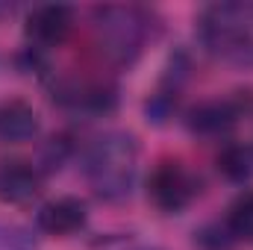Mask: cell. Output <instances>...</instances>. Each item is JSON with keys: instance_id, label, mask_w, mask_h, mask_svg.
<instances>
[{"instance_id": "obj_1", "label": "cell", "mask_w": 253, "mask_h": 250, "mask_svg": "<svg viewBox=\"0 0 253 250\" xmlns=\"http://www.w3.org/2000/svg\"><path fill=\"white\" fill-rule=\"evenodd\" d=\"M83 177L103 203H121L132 194L138 177V141L126 129H109L88 141L83 153Z\"/></svg>"}, {"instance_id": "obj_2", "label": "cell", "mask_w": 253, "mask_h": 250, "mask_svg": "<svg viewBox=\"0 0 253 250\" xmlns=\"http://www.w3.org/2000/svg\"><path fill=\"white\" fill-rule=\"evenodd\" d=\"M91 36L112 65L129 68L156 36V18L135 3H106L91 9Z\"/></svg>"}, {"instance_id": "obj_3", "label": "cell", "mask_w": 253, "mask_h": 250, "mask_svg": "<svg viewBox=\"0 0 253 250\" xmlns=\"http://www.w3.org/2000/svg\"><path fill=\"white\" fill-rule=\"evenodd\" d=\"M197 42L215 59L253 68V9L242 3H212L197 15Z\"/></svg>"}, {"instance_id": "obj_4", "label": "cell", "mask_w": 253, "mask_h": 250, "mask_svg": "<svg viewBox=\"0 0 253 250\" xmlns=\"http://www.w3.org/2000/svg\"><path fill=\"white\" fill-rule=\"evenodd\" d=\"M203 180L180 159H159L147 177V197L162 215H180L200 197Z\"/></svg>"}, {"instance_id": "obj_5", "label": "cell", "mask_w": 253, "mask_h": 250, "mask_svg": "<svg viewBox=\"0 0 253 250\" xmlns=\"http://www.w3.org/2000/svg\"><path fill=\"white\" fill-rule=\"evenodd\" d=\"M242 112H245V103L239 97H212L191 106L186 115V126L197 138H224L239 124Z\"/></svg>"}, {"instance_id": "obj_6", "label": "cell", "mask_w": 253, "mask_h": 250, "mask_svg": "<svg viewBox=\"0 0 253 250\" xmlns=\"http://www.w3.org/2000/svg\"><path fill=\"white\" fill-rule=\"evenodd\" d=\"M88 224V206L85 200L74 197V194H62L53 197L47 203L39 206L36 212V230L53 239H71L77 233H83Z\"/></svg>"}, {"instance_id": "obj_7", "label": "cell", "mask_w": 253, "mask_h": 250, "mask_svg": "<svg viewBox=\"0 0 253 250\" xmlns=\"http://www.w3.org/2000/svg\"><path fill=\"white\" fill-rule=\"evenodd\" d=\"M53 100L59 106L83 112V115H106L118 106V91L106 83H88V80H62L53 88Z\"/></svg>"}, {"instance_id": "obj_8", "label": "cell", "mask_w": 253, "mask_h": 250, "mask_svg": "<svg viewBox=\"0 0 253 250\" xmlns=\"http://www.w3.org/2000/svg\"><path fill=\"white\" fill-rule=\"evenodd\" d=\"M71 30H74V9L71 6H36L24 24L30 47L39 53L59 47L71 36Z\"/></svg>"}, {"instance_id": "obj_9", "label": "cell", "mask_w": 253, "mask_h": 250, "mask_svg": "<svg viewBox=\"0 0 253 250\" xmlns=\"http://www.w3.org/2000/svg\"><path fill=\"white\" fill-rule=\"evenodd\" d=\"M42 194V171L39 165L21 159H0V203L24 206Z\"/></svg>"}, {"instance_id": "obj_10", "label": "cell", "mask_w": 253, "mask_h": 250, "mask_svg": "<svg viewBox=\"0 0 253 250\" xmlns=\"http://www.w3.org/2000/svg\"><path fill=\"white\" fill-rule=\"evenodd\" d=\"M39 132H42L39 112L27 100L12 97V100L0 103V141H6V144H24V141H33Z\"/></svg>"}, {"instance_id": "obj_11", "label": "cell", "mask_w": 253, "mask_h": 250, "mask_svg": "<svg viewBox=\"0 0 253 250\" xmlns=\"http://www.w3.org/2000/svg\"><path fill=\"white\" fill-rule=\"evenodd\" d=\"M218 171L230 183L245 186L248 180H253V147L251 144H227L218 153Z\"/></svg>"}, {"instance_id": "obj_12", "label": "cell", "mask_w": 253, "mask_h": 250, "mask_svg": "<svg viewBox=\"0 0 253 250\" xmlns=\"http://www.w3.org/2000/svg\"><path fill=\"white\" fill-rule=\"evenodd\" d=\"M224 224H227V230L233 233L236 242L253 245V188H245V191L236 194V200L227 209Z\"/></svg>"}, {"instance_id": "obj_13", "label": "cell", "mask_w": 253, "mask_h": 250, "mask_svg": "<svg viewBox=\"0 0 253 250\" xmlns=\"http://www.w3.org/2000/svg\"><path fill=\"white\" fill-rule=\"evenodd\" d=\"M236 239L233 233L227 230L224 221H212V224H203L200 230H194V248L197 250H236Z\"/></svg>"}, {"instance_id": "obj_14", "label": "cell", "mask_w": 253, "mask_h": 250, "mask_svg": "<svg viewBox=\"0 0 253 250\" xmlns=\"http://www.w3.org/2000/svg\"><path fill=\"white\" fill-rule=\"evenodd\" d=\"M0 250H39V242L27 227L0 221Z\"/></svg>"}, {"instance_id": "obj_15", "label": "cell", "mask_w": 253, "mask_h": 250, "mask_svg": "<svg viewBox=\"0 0 253 250\" xmlns=\"http://www.w3.org/2000/svg\"><path fill=\"white\" fill-rule=\"evenodd\" d=\"M94 250H159V248L141 242L138 236L118 233V236H100V239L94 242Z\"/></svg>"}, {"instance_id": "obj_16", "label": "cell", "mask_w": 253, "mask_h": 250, "mask_svg": "<svg viewBox=\"0 0 253 250\" xmlns=\"http://www.w3.org/2000/svg\"><path fill=\"white\" fill-rule=\"evenodd\" d=\"M68 153H71V141L65 138V135H56V138H50L47 144H44V150H42V171H53V168H59L65 159H68Z\"/></svg>"}]
</instances>
